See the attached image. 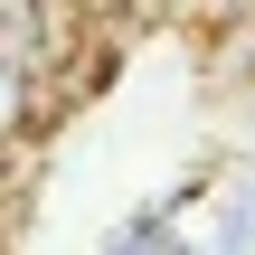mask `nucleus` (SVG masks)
I'll list each match as a JSON object with an SVG mask.
<instances>
[]
</instances>
